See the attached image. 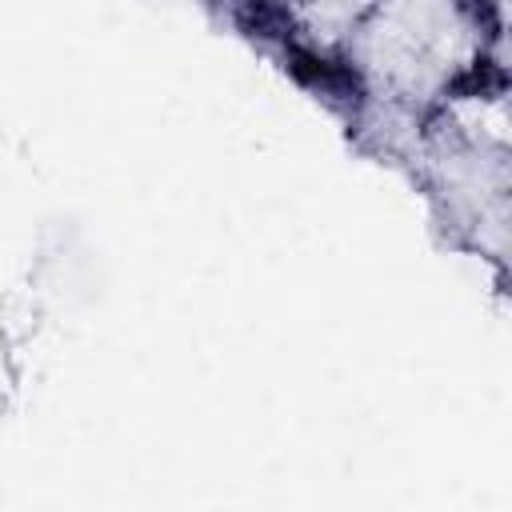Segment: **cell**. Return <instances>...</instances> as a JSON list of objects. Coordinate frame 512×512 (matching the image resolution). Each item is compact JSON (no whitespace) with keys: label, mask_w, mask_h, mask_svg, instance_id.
I'll return each mask as SVG.
<instances>
[{"label":"cell","mask_w":512,"mask_h":512,"mask_svg":"<svg viewBox=\"0 0 512 512\" xmlns=\"http://www.w3.org/2000/svg\"><path fill=\"white\" fill-rule=\"evenodd\" d=\"M504 88H508V76H504V68H500L492 56L472 60L468 68H460V72L448 80V92H452V96H500Z\"/></svg>","instance_id":"3"},{"label":"cell","mask_w":512,"mask_h":512,"mask_svg":"<svg viewBox=\"0 0 512 512\" xmlns=\"http://www.w3.org/2000/svg\"><path fill=\"white\" fill-rule=\"evenodd\" d=\"M284 68L304 88H312L336 104H360L364 100V80L344 56H332V52H320L312 44L292 40V44H284Z\"/></svg>","instance_id":"1"},{"label":"cell","mask_w":512,"mask_h":512,"mask_svg":"<svg viewBox=\"0 0 512 512\" xmlns=\"http://www.w3.org/2000/svg\"><path fill=\"white\" fill-rule=\"evenodd\" d=\"M232 20L240 24V32L260 36V40H280L292 44L296 40V16L284 4H268V0H248L232 8Z\"/></svg>","instance_id":"2"}]
</instances>
